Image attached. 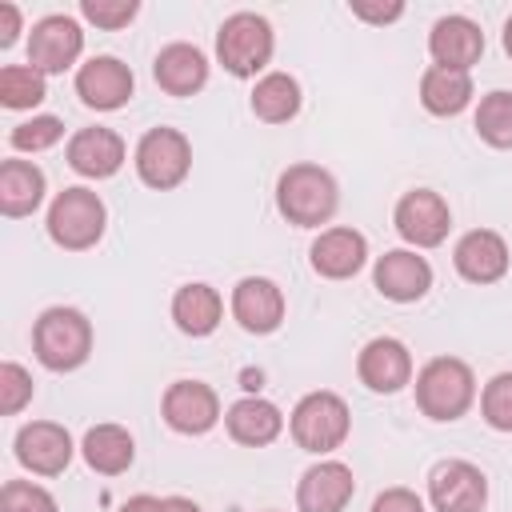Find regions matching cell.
Wrapping results in <instances>:
<instances>
[{"label": "cell", "mask_w": 512, "mask_h": 512, "mask_svg": "<svg viewBox=\"0 0 512 512\" xmlns=\"http://www.w3.org/2000/svg\"><path fill=\"white\" fill-rule=\"evenodd\" d=\"M372 512H424V500L412 488H388L372 500Z\"/></svg>", "instance_id": "d590c367"}, {"label": "cell", "mask_w": 512, "mask_h": 512, "mask_svg": "<svg viewBox=\"0 0 512 512\" xmlns=\"http://www.w3.org/2000/svg\"><path fill=\"white\" fill-rule=\"evenodd\" d=\"M28 400H32V376L16 360H4L0 364V412L16 416Z\"/></svg>", "instance_id": "836d02e7"}, {"label": "cell", "mask_w": 512, "mask_h": 512, "mask_svg": "<svg viewBox=\"0 0 512 512\" xmlns=\"http://www.w3.org/2000/svg\"><path fill=\"white\" fill-rule=\"evenodd\" d=\"M160 408H164L168 428H176L184 436H200V432H208L220 420V400H216V392L204 380H176V384H168Z\"/></svg>", "instance_id": "7c38bea8"}, {"label": "cell", "mask_w": 512, "mask_h": 512, "mask_svg": "<svg viewBox=\"0 0 512 512\" xmlns=\"http://www.w3.org/2000/svg\"><path fill=\"white\" fill-rule=\"evenodd\" d=\"M192 168V144L184 132L176 128H152L140 136L136 144V172L148 188L156 192H168L176 188Z\"/></svg>", "instance_id": "52a82bcc"}, {"label": "cell", "mask_w": 512, "mask_h": 512, "mask_svg": "<svg viewBox=\"0 0 512 512\" xmlns=\"http://www.w3.org/2000/svg\"><path fill=\"white\" fill-rule=\"evenodd\" d=\"M216 56L232 76H256L272 60V24L256 12H232L216 32Z\"/></svg>", "instance_id": "8992f818"}, {"label": "cell", "mask_w": 512, "mask_h": 512, "mask_svg": "<svg viewBox=\"0 0 512 512\" xmlns=\"http://www.w3.org/2000/svg\"><path fill=\"white\" fill-rule=\"evenodd\" d=\"M288 428H292V440L304 452L324 456V452H332V448L344 444V436L352 428V416H348V404L336 392H308L292 408Z\"/></svg>", "instance_id": "277c9868"}, {"label": "cell", "mask_w": 512, "mask_h": 512, "mask_svg": "<svg viewBox=\"0 0 512 512\" xmlns=\"http://www.w3.org/2000/svg\"><path fill=\"white\" fill-rule=\"evenodd\" d=\"M60 136H64V124H60L56 116H32V120L16 124L8 140H12L16 152H44V148H52Z\"/></svg>", "instance_id": "d6a6232c"}, {"label": "cell", "mask_w": 512, "mask_h": 512, "mask_svg": "<svg viewBox=\"0 0 512 512\" xmlns=\"http://www.w3.org/2000/svg\"><path fill=\"white\" fill-rule=\"evenodd\" d=\"M472 100V76L468 72H452V68H424L420 76V104L432 116H456L464 112Z\"/></svg>", "instance_id": "4316f807"}, {"label": "cell", "mask_w": 512, "mask_h": 512, "mask_svg": "<svg viewBox=\"0 0 512 512\" xmlns=\"http://www.w3.org/2000/svg\"><path fill=\"white\" fill-rule=\"evenodd\" d=\"M428 52H432L436 68L468 72L484 52V32L468 16H440L428 32Z\"/></svg>", "instance_id": "d6986e66"}, {"label": "cell", "mask_w": 512, "mask_h": 512, "mask_svg": "<svg viewBox=\"0 0 512 512\" xmlns=\"http://www.w3.org/2000/svg\"><path fill=\"white\" fill-rule=\"evenodd\" d=\"M44 72L32 64H8L0 68V104L4 108H36L44 100Z\"/></svg>", "instance_id": "f1b7e54d"}, {"label": "cell", "mask_w": 512, "mask_h": 512, "mask_svg": "<svg viewBox=\"0 0 512 512\" xmlns=\"http://www.w3.org/2000/svg\"><path fill=\"white\" fill-rule=\"evenodd\" d=\"M68 164L88 180H108L124 164V140L112 128H80L68 140Z\"/></svg>", "instance_id": "44dd1931"}, {"label": "cell", "mask_w": 512, "mask_h": 512, "mask_svg": "<svg viewBox=\"0 0 512 512\" xmlns=\"http://www.w3.org/2000/svg\"><path fill=\"white\" fill-rule=\"evenodd\" d=\"M120 512H168V504L156 500V496H132V500L120 504Z\"/></svg>", "instance_id": "f35d334b"}, {"label": "cell", "mask_w": 512, "mask_h": 512, "mask_svg": "<svg viewBox=\"0 0 512 512\" xmlns=\"http://www.w3.org/2000/svg\"><path fill=\"white\" fill-rule=\"evenodd\" d=\"M16 460L36 476H60L72 460V436L64 424L32 420L16 432Z\"/></svg>", "instance_id": "8fae6325"}, {"label": "cell", "mask_w": 512, "mask_h": 512, "mask_svg": "<svg viewBox=\"0 0 512 512\" xmlns=\"http://www.w3.org/2000/svg\"><path fill=\"white\" fill-rule=\"evenodd\" d=\"M232 316L240 320L244 332H276L280 320H284V292L276 280L268 276H244L236 288H232Z\"/></svg>", "instance_id": "ac0fdd59"}, {"label": "cell", "mask_w": 512, "mask_h": 512, "mask_svg": "<svg viewBox=\"0 0 512 512\" xmlns=\"http://www.w3.org/2000/svg\"><path fill=\"white\" fill-rule=\"evenodd\" d=\"M224 424H228V436H232L236 444L264 448V444H272V440L280 436L284 416H280V408H276L272 400H264V396H244V400H236V404L228 408Z\"/></svg>", "instance_id": "603a6c76"}, {"label": "cell", "mask_w": 512, "mask_h": 512, "mask_svg": "<svg viewBox=\"0 0 512 512\" xmlns=\"http://www.w3.org/2000/svg\"><path fill=\"white\" fill-rule=\"evenodd\" d=\"M356 492V476L344 460H320L312 464L296 484V508L300 512H344Z\"/></svg>", "instance_id": "4fadbf2b"}, {"label": "cell", "mask_w": 512, "mask_h": 512, "mask_svg": "<svg viewBox=\"0 0 512 512\" xmlns=\"http://www.w3.org/2000/svg\"><path fill=\"white\" fill-rule=\"evenodd\" d=\"M104 220H108V212L96 192L64 188L48 208V236L68 252H84L104 236Z\"/></svg>", "instance_id": "5b68a950"}, {"label": "cell", "mask_w": 512, "mask_h": 512, "mask_svg": "<svg viewBox=\"0 0 512 512\" xmlns=\"http://www.w3.org/2000/svg\"><path fill=\"white\" fill-rule=\"evenodd\" d=\"M0 512H60L52 492L32 480H8L0 492Z\"/></svg>", "instance_id": "1f68e13d"}, {"label": "cell", "mask_w": 512, "mask_h": 512, "mask_svg": "<svg viewBox=\"0 0 512 512\" xmlns=\"http://www.w3.org/2000/svg\"><path fill=\"white\" fill-rule=\"evenodd\" d=\"M336 204H340L336 180L320 164H292L276 180V208H280V216L288 224L320 228V224L332 220Z\"/></svg>", "instance_id": "6da1fadb"}, {"label": "cell", "mask_w": 512, "mask_h": 512, "mask_svg": "<svg viewBox=\"0 0 512 512\" xmlns=\"http://www.w3.org/2000/svg\"><path fill=\"white\" fill-rule=\"evenodd\" d=\"M164 504H168V512H200V504L188 496H164Z\"/></svg>", "instance_id": "ab89813d"}, {"label": "cell", "mask_w": 512, "mask_h": 512, "mask_svg": "<svg viewBox=\"0 0 512 512\" xmlns=\"http://www.w3.org/2000/svg\"><path fill=\"white\" fill-rule=\"evenodd\" d=\"M428 500L436 512H484L488 480L468 460H444L428 476Z\"/></svg>", "instance_id": "ba28073f"}, {"label": "cell", "mask_w": 512, "mask_h": 512, "mask_svg": "<svg viewBox=\"0 0 512 512\" xmlns=\"http://www.w3.org/2000/svg\"><path fill=\"white\" fill-rule=\"evenodd\" d=\"M84 460L100 476H120L136 460V444H132L128 428H120V424H96L84 436Z\"/></svg>", "instance_id": "484cf974"}, {"label": "cell", "mask_w": 512, "mask_h": 512, "mask_svg": "<svg viewBox=\"0 0 512 512\" xmlns=\"http://www.w3.org/2000/svg\"><path fill=\"white\" fill-rule=\"evenodd\" d=\"M476 400L472 368L456 356H436L416 376V404L428 420H460Z\"/></svg>", "instance_id": "3957f363"}, {"label": "cell", "mask_w": 512, "mask_h": 512, "mask_svg": "<svg viewBox=\"0 0 512 512\" xmlns=\"http://www.w3.org/2000/svg\"><path fill=\"white\" fill-rule=\"evenodd\" d=\"M452 264L468 284H496L508 272V244L492 228H472L456 240Z\"/></svg>", "instance_id": "e0dca14e"}, {"label": "cell", "mask_w": 512, "mask_h": 512, "mask_svg": "<svg viewBox=\"0 0 512 512\" xmlns=\"http://www.w3.org/2000/svg\"><path fill=\"white\" fill-rule=\"evenodd\" d=\"M356 376L372 392H400L412 380V356L396 336H376L356 356Z\"/></svg>", "instance_id": "9a60e30c"}, {"label": "cell", "mask_w": 512, "mask_h": 512, "mask_svg": "<svg viewBox=\"0 0 512 512\" xmlns=\"http://www.w3.org/2000/svg\"><path fill=\"white\" fill-rule=\"evenodd\" d=\"M220 316H224V300H220V292L212 284H184V288H176L172 320H176L180 332L208 336V332H216Z\"/></svg>", "instance_id": "cb8c5ba5"}, {"label": "cell", "mask_w": 512, "mask_h": 512, "mask_svg": "<svg viewBox=\"0 0 512 512\" xmlns=\"http://www.w3.org/2000/svg\"><path fill=\"white\" fill-rule=\"evenodd\" d=\"M152 76L168 96H192L208 80V60L196 44H168L152 60Z\"/></svg>", "instance_id": "7402d4cb"}, {"label": "cell", "mask_w": 512, "mask_h": 512, "mask_svg": "<svg viewBox=\"0 0 512 512\" xmlns=\"http://www.w3.org/2000/svg\"><path fill=\"white\" fill-rule=\"evenodd\" d=\"M84 52V32L72 16H44L32 24L28 36V64L36 72H64L76 64V56Z\"/></svg>", "instance_id": "30bf717a"}, {"label": "cell", "mask_w": 512, "mask_h": 512, "mask_svg": "<svg viewBox=\"0 0 512 512\" xmlns=\"http://www.w3.org/2000/svg\"><path fill=\"white\" fill-rule=\"evenodd\" d=\"M476 132L492 148H512V92H488L476 108Z\"/></svg>", "instance_id": "f546056e"}, {"label": "cell", "mask_w": 512, "mask_h": 512, "mask_svg": "<svg viewBox=\"0 0 512 512\" xmlns=\"http://www.w3.org/2000/svg\"><path fill=\"white\" fill-rule=\"evenodd\" d=\"M252 112L264 124H284L300 112V84L288 72H268L252 88Z\"/></svg>", "instance_id": "83f0119b"}, {"label": "cell", "mask_w": 512, "mask_h": 512, "mask_svg": "<svg viewBox=\"0 0 512 512\" xmlns=\"http://www.w3.org/2000/svg\"><path fill=\"white\" fill-rule=\"evenodd\" d=\"M44 200V172L28 160H4L0 164V212L4 216H28Z\"/></svg>", "instance_id": "d4e9b609"}, {"label": "cell", "mask_w": 512, "mask_h": 512, "mask_svg": "<svg viewBox=\"0 0 512 512\" xmlns=\"http://www.w3.org/2000/svg\"><path fill=\"white\" fill-rule=\"evenodd\" d=\"M312 268L328 280H348L364 268L368 260V240L356 232V228H324L316 240H312Z\"/></svg>", "instance_id": "ffe728a7"}, {"label": "cell", "mask_w": 512, "mask_h": 512, "mask_svg": "<svg viewBox=\"0 0 512 512\" xmlns=\"http://www.w3.org/2000/svg\"><path fill=\"white\" fill-rule=\"evenodd\" d=\"M372 284L380 296L396 300V304H412L432 288V264L408 248H392L376 260L372 268Z\"/></svg>", "instance_id": "5bb4252c"}, {"label": "cell", "mask_w": 512, "mask_h": 512, "mask_svg": "<svg viewBox=\"0 0 512 512\" xmlns=\"http://www.w3.org/2000/svg\"><path fill=\"white\" fill-rule=\"evenodd\" d=\"M400 12H404L400 0H392V4H364V0H356V4H352V16L372 20V24H388V20H396Z\"/></svg>", "instance_id": "8d00e7d4"}, {"label": "cell", "mask_w": 512, "mask_h": 512, "mask_svg": "<svg viewBox=\"0 0 512 512\" xmlns=\"http://www.w3.org/2000/svg\"><path fill=\"white\" fill-rule=\"evenodd\" d=\"M32 348H36V360L52 372H72L88 360L92 352V324L80 308H48L40 312L36 328H32Z\"/></svg>", "instance_id": "7a4b0ae2"}, {"label": "cell", "mask_w": 512, "mask_h": 512, "mask_svg": "<svg viewBox=\"0 0 512 512\" xmlns=\"http://www.w3.org/2000/svg\"><path fill=\"white\" fill-rule=\"evenodd\" d=\"M20 32V8L16 4H0V48H12Z\"/></svg>", "instance_id": "74e56055"}, {"label": "cell", "mask_w": 512, "mask_h": 512, "mask_svg": "<svg viewBox=\"0 0 512 512\" xmlns=\"http://www.w3.org/2000/svg\"><path fill=\"white\" fill-rule=\"evenodd\" d=\"M76 96L88 108H96V112L124 108L132 100V72H128V64H120L116 56H92L76 72Z\"/></svg>", "instance_id": "2e32d148"}, {"label": "cell", "mask_w": 512, "mask_h": 512, "mask_svg": "<svg viewBox=\"0 0 512 512\" xmlns=\"http://www.w3.org/2000/svg\"><path fill=\"white\" fill-rule=\"evenodd\" d=\"M80 12H84V20H92L96 28L116 32V28H124V24L136 16V0H84Z\"/></svg>", "instance_id": "e575fe53"}, {"label": "cell", "mask_w": 512, "mask_h": 512, "mask_svg": "<svg viewBox=\"0 0 512 512\" xmlns=\"http://www.w3.org/2000/svg\"><path fill=\"white\" fill-rule=\"evenodd\" d=\"M504 52L512 56V16H508V24H504Z\"/></svg>", "instance_id": "60d3db41"}, {"label": "cell", "mask_w": 512, "mask_h": 512, "mask_svg": "<svg viewBox=\"0 0 512 512\" xmlns=\"http://www.w3.org/2000/svg\"><path fill=\"white\" fill-rule=\"evenodd\" d=\"M480 412L496 432H512V372H500L480 392Z\"/></svg>", "instance_id": "4dcf8cb0"}, {"label": "cell", "mask_w": 512, "mask_h": 512, "mask_svg": "<svg viewBox=\"0 0 512 512\" xmlns=\"http://www.w3.org/2000/svg\"><path fill=\"white\" fill-rule=\"evenodd\" d=\"M392 220H396V232H400L408 244H416V248H436V244L448 236V228H452V212H448L444 196L432 192V188H412V192H404Z\"/></svg>", "instance_id": "9c48e42d"}]
</instances>
